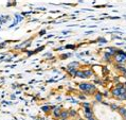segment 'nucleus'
Here are the masks:
<instances>
[{"label":"nucleus","instance_id":"nucleus-3","mask_svg":"<svg viewBox=\"0 0 126 120\" xmlns=\"http://www.w3.org/2000/svg\"><path fill=\"white\" fill-rule=\"evenodd\" d=\"M84 112H85V117H86L87 119H89V118L93 117V112H92V109L90 108V107L84 108Z\"/></svg>","mask_w":126,"mask_h":120},{"label":"nucleus","instance_id":"nucleus-15","mask_svg":"<svg viewBox=\"0 0 126 120\" xmlns=\"http://www.w3.org/2000/svg\"><path fill=\"white\" fill-rule=\"evenodd\" d=\"M43 111H50V107L49 106H43Z\"/></svg>","mask_w":126,"mask_h":120},{"label":"nucleus","instance_id":"nucleus-1","mask_svg":"<svg viewBox=\"0 0 126 120\" xmlns=\"http://www.w3.org/2000/svg\"><path fill=\"white\" fill-rule=\"evenodd\" d=\"M79 88H80V90L85 91V93H92L93 90H95V86L92 85V84H88V83L79 84Z\"/></svg>","mask_w":126,"mask_h":120},{"label":"nucleus","instance_id":"nucleus-14","mask_svg":"<svg viewBox=\"0 0 126 120\" xmlns=\"http://www.w3.org/2000/svg\"><path fill=\"white\" fill-rule=\"evenodd\" d=\"M84 108H87V107H90V103H88V102H85V103L83 104Z\"/></svg>","mask_w":126,"mask_h":120},{"label":"nucleus","instance_id":"nucleus-16","mask_svg":"<svg viewBox=\"0 0 126 120\" xmlns=\"http://www.w3.org/2000/svg\"><path fill=\"white\" fill-rule=\"evenodd\" d=\"M111 107H112L113 109H118V108H119V107L117 106V105H114V104H112V105H111Z\"/></svg>","mask_w":126,"mask_h":120},{"label":"nucleus","instance_id":"nucleus-10","mask_svg":"<svg viewBox=\"0 0 126 120\" xmlns=\"http://www.w3.org/2000/svg\"><path fill=\"white\" fill-rule=\"evenodd\" d=\"M104 60H105V61H106V62H110L111 56H110V55H109V54H108L107 52H106V53L104 54Z\"/></svg>","mask_w":126,"mask_h":120},{"label":"nucleus","instance_id":"nucleus-11","mask_svg":"<svg viewBox=\"0 0 126 120\" xmlns=\"http://www.w3.org/2000/svg\"><path fill=\"white\" fill-rule=\"evenodd\" d=\"M69 115L71 116V117H75V116L78 115V113H76V111H74V109H71V111H69Z\"/></svg>","mask_w":126,"mask_h":120},{"label":"nucleus","instance_id":"nucleus-4","mask_svg":"<svg viewBox=\"0 0 126 120\" xmlns=\"http://www.w3.org/2000/svg\"><path fill=\"white\" fill-rule=\"evenodd\" d=\"M61 113H62V111H61V107L59 106H56V107H54L53 108V116L55 118H61Z\"/></svg>","mask_w":126,"mask_h":120},{"label":"nucleus","instance_id":"nucleus-7","mask_svg":"<svg viewBox=\"0 0 126 120\" xmlns=\"http://www.w3.org/2000/svg\"><path fill=\"white\" fill-rule=\"evenodd\" d=\"M94 97H95V100L97 102H101V101H102V99H103V96L100 93H96L95 95H94Z\"/></svg>","mask_w":126,"mask_h":120},{"label":"nucleus","instance_id":"nucleus-13","mask_svg":"<svg viewBox=\"0 0 126 120\" xmlns=\"http://www.w3.org/2000/svg\"><path fill=\"white\" fill-rule=\"evenodd\" d=\"M85 75H86V77H90V76H92V71L91 70H86Z\"/></svg>","mask_w":126,"mask_h":120},{"label":"nucleus","instance_id":"nucleus-8","mask_svg":"<svg viewBox=\"0 0 126 120\" xmlns=\"http://www.w3.org/2000/svg\"><path fill=\"white\" fill-rule=\"evenodd\" d=\"M68 71H69V73H70L71 76H75L78 70H76L75 68H70V67H68Z\"/></svg>","mask_w":126,"mask_h":120},{"label":"nucleus","instance_id":"nucleus-6","mask_svg":"<svg viewBox=\"0 0 126 120\" xmlns=\"http://www.w3.org/2000/svg\"><path fill=\"white\" fill-rule=\"evenodd\" d=\"M75 76H76V77H79V78H87L86 75H85V72L82 71V70H78V71H76V75H75Z\"/></svg>","mask_w":126,"mask_h":120},{"label":"nucleus","instance_id":"nucleus-9","mask_svg":"<svg viewBox=\"0 0 126 120\" xmlns=\"http://www.w3.org/2000/svg\"><path fill=\"white\" fill-rule=\"evenodd\" d=\"M118 111H119V113H120V115L124 116V115H125V113H126V108H125V107H119V108H118Z\"/></svg>","mask_w":126,"mask_h":120},{"label":"nucleus","instance_id":"nucleus-17","mask_svg":"<svg viewBox=\"0 0 126 120\" xmlns=\"http://www.w3.org/2000/svg\"><path fill=\"white\" fill-rule=\"evenodd\" d=\"M123 117H124V118H125V119H126V113H125V115H124V116H123Z\"/></svg>","mask_w":126,"mask_h":120},{"label":"nucleus","instance_id":"nucleus-5","mask_svg":"<svg viewBox=\"0 0 126 120\" xmlns=\"http://www.w3.org/2000/svg\"><path fill=\"white\" fill-rule=\"evenodd\" d=\"M69 111H62V113H61V119H64V120H66L68 117H69Z\"/></svg>","mask_w":126,"mask_h":120},{"label":"nucleus","instance_id":"nucleus-12","mask_svg":"<svg viewBox=\"0 0 126 120\" xmlns=\"http://www.w3.org/2000/svg\"><path fill=\"white\" fill-rule=\"evenodd\" d=\"M79 66V63L78 62H74V63H71L68 67H70V68H75V67H78Z\"/></svg>","mask_w":126,"mask_h":120},{"label":"nucleus","instance_id":"nucleus-2","mask_svg":"<svg viewBox=\"0 0 126 120\" xmlns=\"http://www.w3.org/2000/svg\"><path fill=\"white\" fill-rule=\"evenodd\" d=\"M115 61L119 64H123L126 62V53H124L122 50H118V53L115 54Z\"/></svg>","mask_w":126,"mask_h":120}]
</instances>
